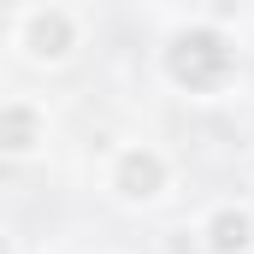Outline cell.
I'll return each mask as SVG.
<instances>
[{"mask_svg": "<svg viewBox=\"0 0 254 254\" xmlns=\"http://www.w3.org/2000/svg\"><path fill=\"white\" fill-rule=\"evenodd\" d=\"M48 107L36 101V95H6V107H0V154L12 160V166H24V160H36L42 148H48Z\"/></svg>", "mask_w": 254, "mask_h": 254, "instance_id": "cell-5", "label": "cell"}, {"mask_svg": "<svg viewBox=\"0 0 254 254\" xmlns=\"http://www.w3.org/2000/svg\"><path fill=\"white\" fill-rule=\"evenodd\" d=\"M160 77H166L178 95H195V101L225 95L231 77H237V42H231V30H219V24H207V18L178 24V30L160 42Z\"/></svg>", "mask_w": 254, "mask_h": 254, "instance_id": "cell-1", "label": "cell"}, {"mask_svg": "<svg viewBox=\"0 0 254 254\" xmlns=\"http://www.w3.org/2000/svg\"><path fill=\"white\" fill-rule=\"evenodd\" d=\"M195 249L201 254H254V207L237 195H219L195 219Z\"/></svg>", "mask_w": 254, "mask_h": 254, "instance_id": "cell-4", "label": "cell"}, {"mask_svg": "<svg viewBox=\"0 0 254 254\" xmlns=\"http://www.w3.org/2000/svg\"><path fill=\"white\" fill-rule=\"evenodd\" d=\"M77 48H83V18H77V6H65V0H30V6H18V18H12V54L24 65L54 71V65H65Z\"/></svg>", "mask_w": 254, "mask_h": 254, "instance_id": "cell-2", "label": "cell"}, {"mask_svg": "<svg viewBox=\"0 0 254 254\" xmlns=\"http://www.w3.org/2000/svg\"><path fill=\"white\" fill-rule=\"evenodd\" d=\"M172 154L160 148V142H119L113 154H107V172H101V184L113 201H125V207H154V201H166L172 190Z\"/></svg>", "mask_w": 254, "mask_h": 254, "instance_id": "cell-3", "label": "cell"}]
</instances>
